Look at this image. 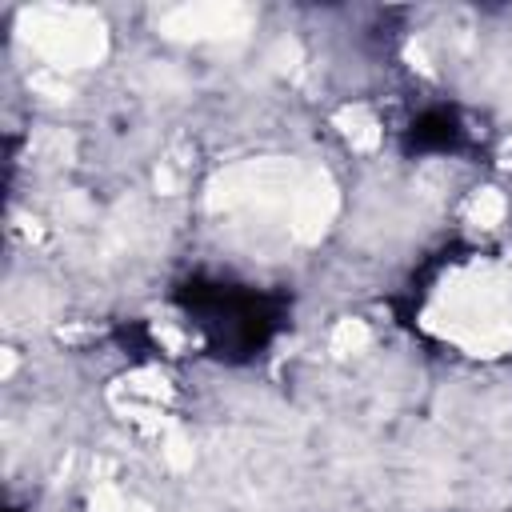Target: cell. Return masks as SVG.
<instances>
[{
  "label": "cell",
  "mask_w": 512,
  "mask_h": 512,
  "mask_svg": "<svg viewBox=\"0 0 512 512\" xmlns=\"http://www.w3.org/2000/svg\"><path fill=\"white\" fill-rule=\"evenodd\" d=\"M168 300L196 332L200 352L228 368L268 356L292 324V296L284 288H260L236 276L192 272L172 284Z\"/></svg>",
  "instance_id": "1"
},
{
  "label": "cell",
  "mask_w": 512,
  "mask_h": 512,
  "mask_svg": "<svg viewBox=\"0 0 512 512\" xmlns=\"http://www.w3.org/2000/svg\"><path fill=\"white\" fill-rule=\"evenodd\" d=\"M404 156H468L476 152V128L456 104H424L400 128Z\"/></svg>",
  "instance_id": "2"
}]
</instances>
